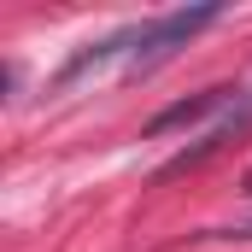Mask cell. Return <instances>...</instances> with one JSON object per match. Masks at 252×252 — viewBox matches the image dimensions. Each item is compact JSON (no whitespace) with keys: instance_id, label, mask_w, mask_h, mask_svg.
<instances>
[{"instance_id":"obj_1","label":"cell","mask_w":252,"mask_h":252,"mask_svg":"<svg viewBox=\"0 0 252 252\" xmlns=\"http://www.w3.org/2000/svg\"><path fill=\"white\" fill-rule=\"evenodd\" d=\"M229 100H235V88H205V94L182 100V106L158 112V118L147 124V135H170V129H188V124H199V118H211V112H229Z\"/></svg>"}]
</instances>
